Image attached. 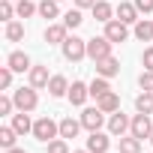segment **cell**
Listing matches in <instances>:
<instances>
[{
    "instance_id": "2",
    "label": "cell",
    "mask_w": 153,
    "mask_h": 153,
    "mask_svg": "<svg viewBox=\"0 0 153 153\" xmlns=\"http://www.w3.org/2000/svg\"><path fill=\"white\" fill-rule=\"evenodd\" d=\"M33 138H36V141H42V144H48V141L60 138V123H54L51 117H39V120L33 123Z\"/></svg>"
},
{
    "instance_id": "22",
    "label": "cell",
    "mask_w": 153,
    "mask_h": 153,
    "mask_svg": "<svg viewBox=\"0 0 153 153\" xmlns=\"http://www.w3.org/2000/svg\"><path fill=\"white\" fill-rule=\"evenodd\" d=\"M105 93H111V84H108V78L96 75V78L90 81V96H93V99H102Z\"/></svg>"
},
{
    "instance_id": "38",
    "label": "cell",
    "mask_w": 153,
    "mask_h": 153,
    "mask_svg": "<svg viewBox=\"0 0 153 153\" xmlns=\"http://www.w3.org/2000/svg\"><path fill=\"white\" fill-rule=\"evenodd\" d=\"M6 153H27V150H24V147H9Z\"/></svg>"
},
{
    "instance_id": "26",
    "label": "cell",
    "mask_w": 153,
    "mask_h": 153,
    "mask_svg": "<svg viewBox=\"0 0 153 153\" xmlns=\"http://www.w3.org/2000/svg\"><path fill=\"white\" fill-rule=\"evenodd\" d=\"M6 39L9 42H21L24 39V24L21 21H6Z\"/></svg>"
},
{
    "instance_id": "18",
    "label": "cell",
    "mask_w": 153,
    "mask_h": 153,
    "mask_svg": "<svg viewBox=\"0 0 153 153\" xmlns=\"http://www.w3.org/2000/svg\"><path fill=\"white\" fill-rule=\"evenodd\" d=\"M90 12H93V18H96V21H102V24L114 18V6L108 3V0H96V3H93V9H90Z\"/></svg>"
},
{
    "instance_id": "7",
    "label": "cell",
    "mask_w": 153,
    "mask_h": 153,
    "mask_svg": "<svg viewBox=\"0 0 153 153\" xmlns=\"http://www.w3.org/2000/svg\"><path fill=\"white\" fill-rule=\"evenodd\" d=\"M105 36L117 45V42H126L129 39V24H123L120 18H111V21H105Z\"/></svg>"
},
{
    "instance_id": "14",
    "label": "cell",
    "mask_w": 153,
    "mask_h": 153,
    "mask_svg": "<svg viewBox=\"0 0 153 153\" xmlns=\"http://www.w3.org/2000/svg\"><path fill=\"white\" fill-rule=\"evenodd\" d=\"M108 147H111V138L99 129V132H90V138H87V150L90 153H108Z\"/></svg>"
},
{
    "instance_id": "32",
    "label": "cell",
    "mask_w": 153,
    "mask_h": 153,
    "mask_svg": "<svg viewBox=\"0 0 153 153\" xmlns=\"http://www.w3.org/2000/svg\"><path fill=\"white\" fill-rule=\"evenodd\" d=\"M138 87H141V90H150V93H153V72H147V69H144V72L138 75Z\"/></svg>"
},
{
    "instance_id": "28",
    "label": "cell",
    "mask_w": 153,
    "mask_h": 153,
    "mask_svg": "<svg viewBox=\"0 0 153 153\" xmlns=\"http://www.w3.org/2000/svg\"><path fill=\"white\" fill-rule=\"evenodd\" d=\"M39 12V6L33 3V0H18V6H15V15L18 18H30V15H36Z\"/></svg>"
},
{
    "instance_id": "41",
    "label": "cell",
    "mask_w": 153,
    "mask_h": 153,
    "mask_svg": "<svg viewBox=\"0 0 153 153\" xmlns=\"http://www.w3.org/2000/svg\"><path fill=\"white\" fill-rule=\"evenodd\" d=\"M57 3H60V0H57Z\"/></svg>"
},
{
    "instance_id": "3",
    "label": "cell",
    "mask_w": 153,
    "mask_h": 153,
    "mask_svg": "<svg viewBox=\"0 0 153 153\" xmlns=\"http://www.w3.org/2000/svg\"><path fill=\"white\" fill-rule=\"evenodd\" d=\"M111 48H114V42L102 33V36H93V39H87V57L96 63V60H102V57H111Z\"/></svg>"
},
{
    "instance_id": "21",
    "label": "cell",
    "mask_w": 153,
    "mask_h": 153,
    "mask_svg": "<svg viewBox=\"0 0 153 153\" xmlns=\"http://www.w3.org/2000/svg\"><path fill=\"white\" fill-rule=\"evenodd\" d=\"M96 105H99L105 114H114V111H120V96L111 90V93H105L102 99H96Z\"/></svg>"
},
{
    "instance_id": "8",
    "label": "cell",
    "mask_w": 153,
    "mask_h": 153,
    "mask_svg": "<svg viewBox=\"0 0 153 153\" xmlns=\"http://www.w3.org/2000/svg\"><path fill=\"white\" fill-rule=\"evenodd\" d=\"M150 132H153V123H150V114H135L132 117V126H129V135H135V138H150Z\"/></svg>"
},
{
    "instance_id": "17",
    "label": "cell",
    "mask_w": 153,
    "mask_h": 153,
    "mask_svg": "<svg viewBox=\"0 0 153 153\" xmlns=\"http://www.w3.org/2000/svg\"><path fill=\"white\" fill-rule=\"evenodd\" d=\"M81 129H84L81 120H75V117H63L60 120V138H78Z\"/></svg>"
},
{
    "instance_id": "19",
    "label": "cell",
    "mask_w": 153,
    "mask_h": 153,
    "mask_svg": "<svg viewBox=\"0 0 153 153\" xmlns=\"http://www.w3.org/2000/svg\"><path fill=\"white\" fill-rule=\"evenodd\" d=\"M12 129H15L18 135H27V132H33L30 111H18V114H12Z\"/></svg>"
},
{
    "instance_id": "6",
    "label": "cell",
    "mask_w": 153,
    "mask_h": 153,
    "mask_svg": "<svg viewBox=\"0 0 153 153\" xmlns=\"http://www.w3.org/2000/svg\"><path fill=\"white\" fill-rule=\"evenodd\" d=\"M129 126H132V117H126L123 111H114L108 117V135H114V138H123L129 132Z\"/></svg>"
},
{
    "instance_id": "34",
    "label": "cell",
    "mask_w": 153,
    "mask_h": 153,
    "mask_svg": "<svg viewBox=\"0 0 153 153\" xmlns=\"http://www.w3.org/2000/svg\"><path fill=\"white\" fill-rule=\"evenodd\" d=\"M141 66H144L147 72H153V45L144 48V54H141Z\"/></svg>"
},
{
    "instance_id": "29",
    "label": "cell",
    "mask_w": 153,
    "mask_h": 153,
    "mask_svg": "<svg viewBox=\"0 0 153 153\" xmlns=\"http://www.w3.org/2000/svg\"><path fill=\"white\" fill-rule=\"evenodd\" d=\"M15 138H18V132H15L12 126H3V129H0V147H3V150L15 147Z\"/></svg>"
},
{
    "instance_id": "42",
    "label": "cell",
    "mask_w": 153,
    "mask_h": 153,
    "mask_svg": "<svg viewBox=\"0 0 153 153\" xmlns=\"http://www.w3.org/2000/svg\"><path fill=\"white\" fill-rule=\"evenodd\" d=\"M117 153H120V150H117Z\"/></svg>"
},
{
    "instance_id": "33",
    "label": "cell",
    "mask_w": 153,
    "mask_h": 153,
    "mask_svg": "<svg viewBox=\"0 0 153 153\" xmlns=\"http://www.w3.org/2000/svg\"><path fill=\"white\" fill-rule=\"evenodd\" d=\"M12 15H15V6L9 3V0H0V18H3V21H12Z\"/></svg>"
},
{
    "instance_id": "13",
    "label": "cell",
    "mask_w": 153,
    "mask_h": 153,
    "mask_svg": "<svg viewBox=\"0 0 153 153\" xmlns=\"http://www.w3.org/2000/svg\"><path fill=\"white\" fill-rule=\"evenodd\" d=\"M66 36H69V27L66 24H48L45 27V42L48 45H63Z\"/></svg>"
},
{
    "instance_id": "37",
    "label": "cell",
    "mask_w": 153,
    "mask_h": 153,
    "mask_svg": "<svg viewBox=\"0 0 153 153\" xmlns=\"http://www.w3.org/2000/svg\"><path fill=\"white\" fill-rule=\"evenodd\" d=\"M72 3L78 6V9H93V3H96V0H72Z\"/></svg>"
},
{
    "instance_id": "31",
    "label": "cell",
    "mask_w": 153,
    "mask_h": 153,
    "mask_svg": "<svg viewBox=\"0 0 153 153\" xmlns=\"http://www.w3.org/2000/svg\"><path fill=\"white\" fill-rule=\"evenodd\" d=\"M48 153H72V150H69L66 138H54V141H48Z\"/></svg>"
},
{
    "instance_id": "27",
    "label": "cell",
    "mask_w": 153,
    "mask_h": 153,
    "mask_svg": "<svg viewBox=\"0 0 153 153\" xmlns=\"http://www.w3.org/2000/svg\"><path fill=\"white\" fill-rule=\"evenodd\" d=\"M63 24H66L69 30H75V27H81V24H84V15H81V9H78V6H75V9H69V12L63 15Z\"/></svg>"
},
{
    "instance_id": "36",
    "label": "cell",
    "mask_w": 153,
    "mask_h": 153,
    "mask_svg": "<svg viewBox=\"0 0 153 153\" xmlns=\"http://www.w3.org/2000/svg\"><path fill=\"white\" fill-rule=\"evenodd\" d=\"M135 6H138L141 15H150L153 12V0H135Z\"/></svg>"
},
{
    "instance_id": "24",
    "label": "cell",
    "mask_w": 153,
    "mask_h": 153,
    "mask_svg": "<svg viewBox=\"0 0 153 153\" xmlns=\"http://www.w3.org/2000/svg\"><path fill=\"white\" fill-rule=\"evenodd\" d=\"M117 150H120V153H141V138H135V135H123L120 144H117Z\"/></svg>"
},
{
    "instance_id": "4",
    "label": "cell",
    "mask_w": 153,
    "mask_h": 153,
    "mask_svg": "<svg viewBox=\"0 0 153 153\" xmlns=\"http://www.w3.org/2000/svg\"><path fill=\"white\" fill-rule=\"evenodd\" d=\"M12 99H15V108L18 111H36V105H39V96H36V87H18L15 93H12Z\"/></svg>"
},
{
    "instance_id": "11",
    "label": "cell",
    "mask_w": 153,
    "mask_h": 153,
    "mask_svg": "<svg viewBox=\"0 0 153 153\" xmlns=\"http://www.w3.org/2000/svg\"><path fill=\"white\" fill-rule=\"evenodd\" d=\"M27 81H30V87H36V90L48 87V81H51L48 66H30V72H27Z\"/></svg>"
},
{
    "instance_id": "25",
    "label": "cell",
    "mask_w": 153,
    "mask_h": 153,
    "mask_svg": "<svg viewBox=\"0 0 153 153\" xmlns=\"http://www.w3.org/2000/svg\"><path fill=\"white\" fill-rule=\"evenodd\" d=\"M39 15L42 18H60V6H57V0H42V3H39Z\"/></svg>"
},
{
    "instance_id": "5",
    "label": "cell",
    "mask_w": 153,
    "mask_h": 153,
    "mask_svg": "<svg viewBox=\"0 0 153 153\" xmlns=\"http://www.w3.org/2000/svg\"><path fill=\"white\" fill-rule=\"evenodd\" d=\"M102 123H105V111L96 105V108H84L81 111V126L87 129V132H99L102 129Z\"/></svg>"
},
{
    "instance_id": "20",
    "label": "cell",
    "mask_w": 153,
    "mask_h": 153,
    "mask_svg": "<svg viewBox=\"0 0 153 153\" xmlns=\"http://www.w3.org/2000/svg\"><path fill=\"white\" fill-rule=\"evenodd\" d=\"M135 39L153 42V18H138L135 21Z\"/></svg>"
},
{
    "instance_id": "15",
    "label": "cell",
    "mask_w": 153,
    "mask_h": 153,
    "mask_svg": "<svg viewBox=\"0 0 153 153\" xmlns=\"http://www.w3.org/2000/svg\"><path fill=\"white\" fill-rule=\"evenodd\" d=\"M6 66H12V72H30V57L24 54V51H12L9 57H6Z\"/></svg>"
},
{
    "instance_id": "30",
    "label": "cell",
    "mask_w": 153,
    "mask_h": 153,
    "mask_svg": "<svg viewBox=\"0 0 153 153\" xmlns=\"http://www.w3.org/2000/svg\"><path fill=\"white\" fill-rule=\"evenodd\" d=\"M12 66H0V87H3V90H9L12 87Z\"/></svg>"
},
{
    "instance_id": "39",
    "label": "cell",
    "mask_w": 153,
    "mask_h": 153,
    "mask_svg": "<svg viewBox=\"0 0 153 153\" xmlns=\"http://www.w3.org/2000/svg\"><path fill=\"white\" fill-rule=\"evenodd\" d=\"M72 153H90V150H87V147H84V150H72Z\"/></svg>"
},
{
    "instance_id": "23",
    "label": "cell",
    "mask_w": 153,
    "mask_h": 153,
    "mask_svg": "<svg viewBox=\"0 0 153 153\" xmlns=\"http://www.w3.org/2000/svg\"><path fill=\"white\" fill-rule=\"evenodd\" d=\"M135 111H141V114H153V93H150V90H141V93L135 96Z\"/></svg>"
},
{
    "instance_id": "16",
    "label": "cell",
    "mask_w": 153,
    "mask_h": 153,
    "mask_svg": "<svg viewBox=\"0 0 153 153\" xmlns=\"http://www.w3.org/2000/svg\"><path fill=\"white\" fill-rule=\"evenodd\" d=\"M54 99H60V96H66L69 93V81H66V75H51V81H48V87H45Z\"/></svg>"
},
{
    "instance_id": "12",
    "label": "cell",
    "mask_w": 153,
    "mask_h": 153,
    "mask_svg": "<svg viewBox=\"0 0 153 153\" xmlns=\"http://www.w3.org/2000/svg\"><path fill=\"white\" fill-rule=\"evenodd\" d=\"M66 96H69V102H72V105H84V102H87V96H90V84H84V81H72Z\"/></svg>"
},
{
    "instance_id": "9",
    "label": "cell",
    "mask_w": 153,
    "mask_h": 153,
    "mask_svg": "<svg viewBox=\"0 0 153 153\" xmlns=\"http://www.w3.org/2000/svg\"><path fill=\"white\" fill-rule=\"evenodd\" d=\"M96 75H102V78H114V75H120V60L114 54L96 60Z\"/></svg>"
},
{
    "instance_id": "1",
    "label": "cell",
    "mask_w": 153,
    "mask_h": 153,
    "mask_svg": "<svg viewBox=\"0 0 153 153\" xmlns=\"http://www.w3.org/2000/svg\"><path fill=\"white\" fill-rule=\"evenodd\" d=\"M60 51H63V57H66L69 63H78V60L87 57V39H81V36H66V42L60 45Z\"/></svg>"
},
{
    "instance_id": "10",
    "label": "cell",
    "mask_w": 153,
    "mask_h": 153,
    "mask_svg": "<svg viewBox=\"0 0 153 153\" xmlns=\"http://www.w3.org/2000/svg\"><path fill=\"white\" fill-rule=\"evenodd\" d=\"M138 15H141V12H138V6H135V3H123V0H120V3L114 6V18H120L123 24H135V21H138Z\"/></svg>"
},
{
    "instance_id": "40",
    "label": "cell",
    "mask_w": 153,
    "mask_h": 153,
    "mask_svg": "<svg viewBox=\"0 0 153 153\" xmlns=\"http://www.w3.org/2000/svg\"><path fill=\"white\" fill-rule=\"evenodd\" d=\"M147 141H150V144H153V132H150V138H147Z\"/></svg>"
},
{
    "instance_id": "35",
    "label": "cell",
    "mask_w": 153,
    "mask_h": 153,
    "mask_svg": "<svg viewBox=\"0 0 153 153\" xmlns=\"http://www.w3.org/2000/svg\"><path fill=\"white\" fill-rule=\"evenodd\" d=\"M12 108H15L12 96H0V114H12Z\"/></svg>"
}]
</instances>
